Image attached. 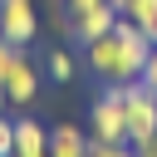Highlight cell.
<instances>
[{
    "instance_id": "cell-1",
    "label": "cell",
    "mask_w": 157,
    "mask_h": 157,
    "mask_svg": "<svg viewBox=\"0 0 157 157\" xmlns=\"http://www.w3.org/2000/svg\"><path fill=\"white\" fill-rule=\"evenodd\" d=\"M147 54H152V39H147L128 15H118V25H113L108 34H98V39L83 44V64H88L103 83H132V78L142 74Z\"/></svg>"
},
{
    "instance_id": "cell-2",
    "label": "cell",
    "mask_w": 157,
    "mask_h": 157,
    "mask_svg": "<svg viewBox=\"0 0 157 157\" xmlns=\"http://www.w3.org/2000/svg\"><path fill=\"white\" fill-rule=\"evenodd\" d=\"M0 83H5V98L15 108H29L39 93V64L10 39H0Z\"/></svg>"
},
{
    "instance_id": "cell-3",
    "label": "cell",
    "mask_w": 157,
    "mask_h": 157,
    "mask_svg": "<svg viewBox=\"0 0 157 157\" xmlns=\"http://www.w3.org/2000/svg\"><path fill=\"white\" fill-rule=\"evenodd\" d=\"M88 137H98V142H128L123 83H103V93L88 103Z\"/></svg>"
},
{
    "instance_id": "cell-4",
    "label": "cell",
    "mask_w": 157,
    "mask_h": 157,
    "mask_svg": "<svg viewBox=\"0 0 157 157\" xmlns=\"http://www.w3.org/2000/svg\"><path fill=\"white\" fill-rule=\"evenodd\" d=\"M123 113H128V142H132V147L157 132V93H152L142 78L123 83Z\"/></svg>"
},
{
    "instance_id": "cell-5",
    "label": "cell",
    "mask_w": 157,
    "mask_h": 157,
    "mask_svg": "<svg viewBox=\"0 0 157 157\" xmlns=\"http://www.w3.org/2000/svg\"><path fill=\"white\" fill-rule=\"evenodd\" d=\"M39 34V15H34V0H0V39L29 49V39Z\"/></svg>"
},
{
    "instance_id": "cell-6",
    "label": "cell",
    "mask_w": 157,
    "mask_h": 157,
    "mask_svg": "<svg viewBox=\"0 0 157 157\" xmlns=\"http://www.w3.org/2000/svg\"><path fill=\"white\" fill-rule=\"evenodd\" d=\"M118 25V10L103 0V5H88V10H78V15H69V34L78 39V44H88V39H98V34H108Z\"/></svg>"
},
{
    "instance_id": "cell-7",
    "label": "cell",
    "mask_w": 157,
    "mask_h": 157,
    "mask_svg": "<svg viewBox=\"0 0 157 157\" xmlns=\"http://www.w3.org/2000/svg\"><path fill=\"white\" fill-rule=\"evenodd\" d=\"M88 142H93V137H88L78 123H54L44 157H88Z\"/></svg>"
},
{
    "instance_id": "cell-8",
    "label": "cell",
    "mask_w": 157,
    "mask_h": 157,
    "mask_svg": "<svg viewBox=\"0 0 157 157\" xmlns=\"http://www.w3.org/2000/svg\"><path fill=\"white\" fill-rule=\"evenodd\" d=\"M44 147H49V128L34 123V118H15V147H10V157H44Z\"/></svg>"
},
{
    "instance_id": "cell-9",
    "label": "cell",
    "mask_w": 157,
    "mask_h": 157,
    "mask_svg": "<svg viewBox=\"0 0 157 157\" xmlns=\"http://www.w3.org/2000/svg\"><path fill=\"white\" fill-rule=\"evenodd\" d=\"M123 15H128V20H132L152 44H157V0H128V10H123Z\"/></svg>"
},
{
    "instance_id": "cell-10",
    "label": "cell",
    "mask_w": 157,
    "mask_h": 157,
    "mask_svg": "<svg viewBox=\"0 0 157 157\" xmlns=\"http://www.w3.org/2000/svg\"><path fill=\"white\" fill-rule=\"evenodd\" d=\"M44 74H49L54 83H74L78 64H74V54H69V49H49V59H44Z\"/></svg>"
},
{
    "instance_id": "cell-11",
    "label": "cell",
    "mask_w": 157,
    "mask_h": 157,
    "mask_svg": "<svg viewBox=\"0 0 157 157\" xmlns=\"http://www.w3.org/2000/svg\"><path fill=\"white\" fill-rule=\"evenodd\" d=\"M88 157H132V142H88Z\"/></svg>"
},
{
    "instance_id": "cell-12",
    "label": "cell",
    "mask_w": 157,
    "mask_h": 157,
    "mask_svg": "<svg viewBox=\"0 0 157 157\" xmlns=\"http://www.w3.org/2000/svg\"><path fill=\"white\" fill-rule=\"evenodd\" d=\"M10 147H15V118L0 113V157H10Z\"/></svg>"
},
{
    "instance_id": "cell-13",
    "label": "cell",
    "mask_w": 157,
    "mask_h": 157,
    "mask_svg": "<svg viewBox=\"0 0 157 157\" xmlns=\"http://www.w3.org/2000/svg\"><path fill=\"white\" fill-rule=\"evenodd\" d=\"M137 78H142V83L157 93V44H152V54H147V64H142V74H137Z\"/></svg>"
},
{
    "instance_id": "cell-14",
    "label": "cell",
    "mask_w": 157,
    "mask_h": 157,
    "mask_svg": "<svg viewBox=\"0 0 157 157\" xmlns=\"http://www.w3.org/2000/svg\"><path fill=\"white\" fill-rule=\"evenodd\" d=\"M132 157H157V132H152L147 142H137V147H132Z\"/></svg>"
},
{
    "instance_id": "cell-15",
    "label": "cell",
    "mask_w": 157,
    "mask_h": 157,
    "mask_svg": "<svg viewBox=\"0 0 157 157\" xmlns=\"http://www.w3.org/2000/svg\"><path fill=\"white\" fill-rule=\"evenodd\" d=\"M69 5V15H78V10H88V5H103V0H64Z\"/></svg>"
},
{
    "instance_id": "cell-16",
    "label": "cell",
    "mask_w": 157,
    "mask_h": 157,
    "mask_svg": "<svg viewBox=\"0 0 157 157\" xmlns=\"http://www.w3.org/2000/svg\"><path fill=\"white\" fill-rule=\"evenodd\" d=\"M108 5H113V10H118V15H123V10H128V0H108Z\"/></svg>"
},
{
    "instance_id": "cell-17",
    "label": "cell",
    "mask_w": 157,
    "mask_h": 157,
    "mask_svg": "<svg viewBox=\"0 0 157 157\" xmlns=\"http://www.w3.org/2000/svg\"><path fill=\"white\" fill-rule=\"evenodd\" d=\"M5 103H10V98H5V83H0V113H5Z\"/></svg>"
}]
</instances>
